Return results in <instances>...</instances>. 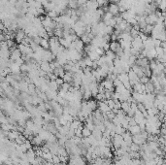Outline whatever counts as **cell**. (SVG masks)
<instances>
[{
	"mask_svg": "<svg viewBox=\"0 0 166 165\" xmlns=\"http://www.w3.org/2000/svg\"><path fill=\"white\" fill-rule=\"evenodd\" d=\"M131 48L136 49L137 51L141 52L142 50H144V46H143V41L141 40L139 37L133 38L131 41Z\"/></svg>",
	"mask_w": 166,
	"mask_h": 165,
	"instance_id": "1",
	"label": "cell"
},
{
	"mask_svg": "<svg viewBox=\"0 0 166 165\" xmlns=\"http://www.w3.org/2000/svg\"><path fill=\"white\" fill-rule=\"evenodd\" d=\"M98 3L96 0H87V4H85V11H91V12H94L98 9Z\"/></svg>",
	"mask_w": 166,
	"mask_h": 165,
	"instance_id": "2",
	"label": "cell"
},
{
	"mask_svg": "<svg viewBox=\"0 0 166 165\" xmlns=\"http://www.w3.org/2000/svg\"><path fill=\"white\" fill-rule=\"evenodd\" d=\"M157 21H158V17L156 16V14H150L145 18V21L147 24H152V26H154L156 23Z\"/></svg>",
	"mask_w": 166,
	"mask_h": 165,
	"instance_id": "3",
	"label": "cell"
},
{
	"mask_svg": "<svg viewBox=\"0 0 166 165\" xmlns=\"http://www.w3.org/2000/svg\"><path fill=\"white\" fill-rule=\"evenodd\" d=\"M127 75H128V80H129V83H130L131 86L135 85L136 83H139V77H138L131 69L127 72Z\"/></svg>",
	"mask_w": 166,
	"mask_h": 165,
	"instance_id": "4",
	"label": "cell"
},
{
	"mask_svg": "<svg viewBox=\"0 0 166 165\" xmlns=\"http://www.w3.org/2000/svg\"><path fill=\"white\" fill-rule=\"evenodd\" d=\"M132 143L141 146V145H143L144 143H146V139L142 136V134L139 133V134H136V135L132 136Z\"/></svg>",
	"mask_w": 166,
	"mask_h": 165,
	"instance_id": "5",
	"label": "cell"
},
{
	"mask_svg": "<svg viewBox=\"0 0 166 165\" xmlns=\"http://www.w3.org/2000/svg\"><path fill=\"white\" fill-rule=\"evenodd\" d=\"M101 86H103L104 89L109 90V91H114V89H115V86H114V85H113V82L110 80H108V79H105L104 81H102Z\"/></svg>",
	"mask_w": 166,
	"mask_h": 165,
	"instance_id": "6",
	"label": "cell"
},
{
	"mask_svg": "<svg viewBox=\"0 0 166 165\" xmlns=\"http://www.w3.org/2000/svg\"><path fill=\"white\" fill-rule=\"evenodd\" d=\"M97 107H98V110L101 112L102 114H107L108 112L111 111V109L108 107L107 103L105 101H98L97 103Z\"/></svg>",
	"mask_w": 166,
	"mask_h": 165,
	"instance_id": "7",
	"label": "cell"
},
{
	"mask_svg": "<svg viewBox=\"0 0 166 165\" xmlns=\"http://www.w3.org/2000/svg\"><path fill=\"white\" fill-rule=\"evenodd\" d=\"M74 44V48H75V50L78 52H83V51H84V48H85V44L83 43V41L81 40V39H77V40H75L73 42Z\"/></svg>",
	"mask_w": 166,
	"mask_h": 165,
	"instance_id": "8",
	"label": "cell"
},
{
	"mask_svg": "<svg viewBox=\"0 0 166 165\" xmlns=\"http://www.w3.org/2000/svg\"><path fill=\"white\" fill-rule=\"evenodd\" d=\"M132 91L134 92H138V93H144L145 92V85L144 84L136 83L135 85L132 86Z\"/></svg>",
	"mask_w": 166,
	"mask_h": 165,
	"instance_id": "9",
	"label": "cell"
},
{
	"mask_svg": "<svg viewBox=\"0 0 166 165\" xmlns=\"http://www.w3.org/2000/svg\"><path fill=\"white\" fill-rule=\"evenodd\" d=\"M25 37H26V35H25V33H24L23 29H19L15 34V39L19 44H21V42L24 40Z\"/></svg>",
	"mask_w": 166,
	"mask_h": 165,
	"instance_id": "10",
	"label": "cell"
},
{
	"mask_svg": "<svg viewBox=\"0 0 166 165\" xmlns=\"http://www.w3.org/2000/svg\"><path fill=\"white\" fill-rule=\"evenodd\" d=\"M108 12L112 14L113 16H118V13H120V11H118V4L116 3H111L109 4V6H108Z\"/></svg>",
	"mask_w": 166,
	"mask_h": 165,
	"instance_id": "11",
	"label": "cell"
},
{
	"mask_svg": "<svg viewBox=\"0 0 166 165\" xmlns=\"http://www.w3.org/2000/svg\"><path fill=\"white\" fill-rule=\"evenodd\" d=\"M39 68L42 70V71L45 72L46 74L52 72L51 67H50V62H48V61H41L39 63Z\"/></svg>",
	"mask_w": 166,
	"mask_h": 165,
	"instance_id": "12",
	"label": "cell"
},
{
	"mask_svg": "<svg viewBox=\"0 0 166 165\" xmlns=\"http://www.w3.org/2000/svg\"><path fill=\"white\" fill-rule=\"evenodd\" d=\"M123 142L124 143H125L127 146H130V145L132 144V135L130 133L128 132V131H125V132H124L123 135Z\"/></svg>",
	"mask_w": 166,
	"mask_h": 165,
	"instance_id": "13",
	"label": "cell"
},
{
	"mask_svg": "<svg viewBox=\"0 0 166 165\" xmlns=\"http://www.w3.org/2000/svg\"><path fill=\"white\" fill-rule=\"evenodd\" d=\"M20 135H21V133L19 132L18 130H11V131L8 132L7 137H8V139L11 140V141H15V140L18 138Z\"/></svg>",
	"mask_w": 166,
	"mask_h": 165,
	"instance_id": "14",
	"label": "cell"
},
{
	"mask_svg": "<svg viewBox=\"0 0 166 165\" xmlns=\"http://www.w3.org/2000/svg\"><path fill=\"white\" fill-rule=\"evenodd\" d=\"M127 129H128V132L130 133L132 136L136 135V134H139L141 131H142L138 124H135V125H133V126H129L128 128H127Z\"/></svg>",
	"mask_w": 166,
	"mask_h": 165,
	"instance_id": "15",
	"label": "cell"
},
{
	"mask_svg": "<svg viewBox=\"0 0 166 165\" xmlns=\"http://www.w3.org/2000/svg\"><path fill=\"white\" fill-rule=\"evenodd\" d=\"M131 70H132V71H133L134 73L136 74L139 78H140V77H142V76H144L142 67L138 66V65H136V64H134V65H132V66H131Z\"/></svg>",
	"mask_w": 166,
	"mask_h": 165,
	"instance_id": "16",
	"label": "cell"
},
{
	"mask_svg": "<svg viewBox=\"0 0 166 165\" xmlns=\"http://www.w3.org/2000/svg\"><path fill=\"white\" fill-rule=\"evenodd\" d=\"M87 57L90 58V59L92 60V61H97L99 58H100V55H99L95 51L87 52Z\"/></svg>",
	"mask_w": 166,
	"mask_h": 165,
	"instance_id": "17",
	"label": "cell"
},
{
	"mask_svg": "<svg viewBox=\"0 0 166 165\" xmlns=\"http://www.w3.org/2000/svg\"><path fill=\"white\" fill-rule=\"evenodd\" d=\"M62 80L64 83H72V80H73V73L71 72H65L64 76L62 77Z\"/></svg>",
	"mask_w": 166,
	"mask_h": 165,
	"instance_id": "18",
	"label": "cell"
},
{
	"mask_svg": "<svg viewBox=\"0 0 166 165\" xmlns=\"http://www.w3.org/2000/svg\"><path fill=\"white\" fill-rule=\"evenodd\" d=\"M87 105L92 112L96 110V108H97V102H96L95 100H92V99L87 100Z\"/></svg>",
	"mask_w": 166,
	"mask_h": 165,
	"instance_id": "19",
	"label": "cell"
},
{
	"mask_svg": "<svg viewBox=\"0 0 166 165\" xmlns=\"http://www.w3.org/2000/svg\"><path fill=\"white\" fill-rule=\"evenodd\" d=\"M83 126L82 125V122L78 121V119H75V121H72L70 122V128L71 129H73V130H76V129H78L79 127H81Z\"/></svg>",
	"mask_w": 166,
	"mask_h": 165,
	"instance_id": "20",
	"label": "cell"
},
{
	"mask_svg": "<svg viewBox=\"0 0 166 165\" xmlns=\"http://www.w3.org/2000/svg\"><path fill=\"white\" fill-rule=\"evenodd\" d=\"M154 90V86L151 82L145 84V93H153Z\"/></svg>",
	"mask_w": 166,
	"mask_h": 165,
	"instance_id": "21",
	"label": "cell"
},
{
	"mask_svg": "<svg viewBox=\"0 0 166 165\" xmlns=\"http://www.w3.org/2000/svg\"><path fill=\"white\" fill-rule=\"evenodd\" d=\"M121 110L123 111L124 113H127L129 110H130V103H128L127 101H123L121 102Z\"/></svg>",
	"mask_w": 166,
	"mask_h": 165,
	"instance_id": "22",
	"label": "cell"
},
{
	"mask_svg": "<svg viewBox=\"0 0 166 165\" xmlns=\"http://www.w3.org/2000/svg\"><path fill=\"white\" fill-rule=\"evenodd\" d=\"M120 43H118V41H112L111 43L109 44V48H110V51H112V52H116L117 50L120 48Z\"/></svg>",
	"mask_w": 166,
	"mask_h": 165,
	"instance_id": "23",
	"label": "cell"
},
{
	"mask_svg": "<svg viewBox=\"0 0 166 165\" xmlns=\"http://www.w3.org/2000/svg\"><path fill=\"white\" fill-rule=\"evenodd\" d=\"M48 86H49L50 89H52V90H55V91L59 90V88H60V86L55 83V81H50V82L48 83Z\"/></svg>",
	"mask_w": 166,
	"mask_h": 165,
	"instance_id": "24",
	"label": "cell"
},
{
	"mask_svg": "<svg viewBox=\"0 0 166 165\" xmlns=\"http://www.w3.org/2000/svg\"><path fill=\"white\" fill-rule=\"evenodd\" d=\"M59 45L60 46H62L64 49H69V47H70V42H68L66 39L64 38H59Z\"/></svg>",
	"mask_w": 166,
	"mask_h": 165,
	"instance_id": "25",
	"label": "cell"
},
{
	"mask_svg": "<svg viewBox=\"0 0 166 165\" xmlns=\"http://www.w3.org/2000/svg\"><path fill=\"white\" fill-rule=\"evenodd\" d=\"M30 142H31V144L34 145V146H41V144L43 143V141L40 139V137L38 136V135H36L35 137L33 136V138H32V140Z\"/></svg>",
	"mask_w": 166,
	"mask_h": 165,
	"instance_id": "26",
	"label": "cell"
},
{
	"mask_svg": "<svg viewBox=\"0 0 166 165\" xmlns=\"http://www.w3.org/2000/svg\"><path fill=\"white\" fill-rule=\"evenodd\" d=\"M118 79L120 80L123 84L126 83V82H129L128 75H127V73H121V74H118Z\"/></svg>",
	"mask_w": 166,
	"mask_h": 165,
	"instance_id": "27",
	"label": "cell"
},
{
	"mask_svg": "<svg viewBox=\"0 0 166 165\" xmlns=\"http://www.w3.org/2000/svg\"><path fill=\"white\" fill-rule=\"evenodd\" d=\"M114 132L115 134H118V135H123L125 132V129L123 127H121V125H115Z\"/></svg>",
	"mask_w": 166,
	"mask_h": 165,
	"instance_id": "28",
	"label": "cell"
},
{
	"mask_svg": "<svg viewBox=\"0 0 166 165\" xmlns=\"http://www.w3.org/2000/svg\"><path fill=\"white\" fill-rule=\"evenodd\" d=\"M90 135H91V131L88 129L87 127L84 126L82 128V137H84V138H87Z\"/></svg>",
	"mask_w": 166,
	"mask_h": 165,
	"instance_id": "29",
	"label": "cell"
},
{
	"mask_svg": "<svg viewBox=\"0 0 166 165\" xmlns=\"http://www.w3.org/2000/svg\"><path fill=\"white\" fill-rule=\"evenodd\" d=\"M40 46L42 47L43 49L48 50V49L50 48V46H49V40L42 38V39H41V42H40Z\"/></svg>",
	"mask_w": 166,
	"mask_h": 165,
	"instance_id": "30",
	"label": "cell"
},
{
	"mask_svg": "<svg viewBox=\"0 0 166 165\" xmlns=\"http://www.w3.org/2000/svg\"><path fill=\"white\" fill-rule=\"evenodd\" d=\"M113 18H114V16H113L112 14L109 13V12L104 13V14H103V16L101 17V19H103V21H109V19H113Z\"/></svg>",
	"mask_w": 166,
	"mask_h": 165,
	"instance_id": "31",
	"label": "cell"
},
{
	"mask_svg": "<svg viewBox=\"0 0 166 165\" xmlns=\"http://www.w3.org/2000/svg\"><path fill=\"white\" fill-rule=\"evenodd\" d=\"M105 55H106V57H108V58H110V59H112V60H114L116 57V54L114 52H112V51H107V52H105Z\"/></svg>",
	"mask_w": 166,
	"mask_h": 165,
	"instance_id": "32",
	"label": "cell"
},
{
	"mask_svg": "<svg viewBox=\"0 0 166 165\" xmlns=\"http://www.w3.org/2000/svg\"><path fill=\"white\" fill-rule=\"evenodd\" d=\"M125 89H126V88H124L123 85V84H121V85L118 86H116L114 90H115V92H117V93H120V94H121V93H123V92L124 90H125Z\"/></svg>",
	"mask_w": 166,
	"mask_h": 165,
	"instance_id": "33",
	"label": "cell"
},
{
	"mask_svg": "<svg viewBox=\"0 0 166 165\" xmlns=\"http://www.w3.org/2000/svg\"><path fill=\"white\" fill-rule=\"evenodd\" d=\"M121 127L124 128V129H127V128L129 127L128 121H127V117L126 116L123 119H121Z\"/></svg>",
	"mask_w": 166,
	"mask_h": 165,
	"instance_id": "34",
	"label": "cell"
},
{
	"mask_svg": "<svg viewBox=\"0 0 166 165\" xmlns=\"http://www.w3.org/2000/svg\"><path fill=\"white\" fill-rule=\"evenodd\" d=\"M21 72H23V73H28L29 72V66L27 65V63H23V64H21Z\"/></svg>",
	"mask_w": 166,
	"mask_h": 165,
	"instance_id": "35",
	"label": "cell"
},
{
	"mask_svg": "<svg viewBox=\"0 0 166 165\" xmlns=\"http://www.w3.org/2000/svg\"><path fill=\"white\" fill-rule=\"evenodd\" d=\"M83 60H84L85 67H90V68H91V66H92V63H93L92 60L90 59V58H88L87 57H85L83 58Z\"/></svg>",
	"mask_w": 166,
	"mask_h": 165,
	"instance_id": "36",
	"label": "cell"
},
{
	"mask_svg": "<svg viewBox=\"0 0 166 165\" xmlns=\"http://www.w3.org/2000/svg\"><path fill=\"white\" fill-rule=\"evenodd\" d=\"M70 86H71V84H69V83H63L61 86H60V89H62L63 91H65V92H67L69 91V88H70Z\"/></svg>",
	"mask_w": 166,
	"mask_h": 165,
	"instance_id": "37",
	"label": "cell"
},
{
	"mask_svg": "<svg viewBox=\"0 0 166 165\" xmlns=\"http://www.w3.org/2000/svg\"><path fill=\"white\" fill-rule=\"evenodd\" d=\"M129 150H130V152H139L140 146H139V145H136V144L132 143L130 146H129Z\"/></svg>",
	"mask_w": 166,
	"mask_h": 165,
	"instance_id": "38",
	"label": "cell"
},
{
	"mask_svg": "<svg viewBox=\"0 0 166 165\" xmlns=\"http://www.w3.org/2000/svg\"><path fill=\"white\" fill-rule=\"evenodd\" d=\"M47 16H48L49 18H51L52 19H54L55 18H56V17H59V15L56 12H55V11H50V12L47 13Z\"/></svg>",
	"mask_w": 166,
	"mask_h": 165,
	"instance_id": "39",
	"label": "cell"
},
{
	"mask_svg": "<svg viewBox=\"0 0 166 165\" xmlns=\"http://www.w3.org/2000/svg\"><path fill=\"white\" fill-rule=\"evenodd\" d=\"M165 5H166V0H161V1H160V3L158 4V6H157V8H158L161 12H164Z\"/></svg>",
	"mask_w": 166,
	"mask_h": 165,
	"instance_id": "40",
	"label": "cell"
},
{
	"mask_svg": "<svg viewBox=\"0 0 166 165\" xmlns=\"http://www.w3.org/2000/svg\"><path fill=\"white\" fill-rule=\"evenodd\" d=\"M139 82H140L141 84H144V85H145V84H147L148 82H150V78L144 75V76H142V77L139 78Z\"/></svg>",
	"mask_w": 166,
	"mask_h": 165,
	"instance_id": "41",
	"label": "cell"
},
{
	"mask_svg": "<svg viewBox=\"0 0 166 165\" xmlns=\"http://www.w3.org/2000/svg\"><path fill=\"white\" fill-rule=\"evenodd\" d=\"M96 100H98V101H105L106 98H105L104 96V93H97V95L95 96Z\"/></svg>",
	"mask_w": 166,
	"mask_h": 165,
	"instance_id": "42",
	"label": "cell"
},
{
	"mask_svg": "<svg viewBox=\"0 0 166 165\" xmlns=\"http://www.w3.org/2000/svg\"><path fill=\"white\" fill-rule=\"evenodd\" d=\"M87 0H77V4H78V6H85V4H87Z\"/></svg>",
	"mask_w": 166,
	"mask_h": 165,
	"instance_id": "43",
	"label": "cell"
},
{
	"mask_svg": "<svg viewBox=\"0 0 166 165\" xmlns=\"http://www.w3.org/2000/svg\"><path fill=\"white\" fill-rule=\"evenodd\" d=\"M54 81H55V83H56L59 86H61L63 83H64V82H63V80H62V78H56V79H55Z\"/></svg>",
	"mask_w": 166,
	"mask_h": 165,
	"instance_id": "44",
	"label": "cell"
},
{
	"mask_svg": "<svg viewBox=\"0 0 166 165\" xmlns=\"http://www.w3.org/2000/svg\"><path fill=\"white\" fill-rule=\"evenodd\" d=\"M37 10V13H38V15H44L46 12H45V10H44V8L43 7H41V8H38V9H36Z\"/></svg>",
	"mask_w": 166,
	"mask_h": 165,
	"instance_id": "45",
	"label": "cell"
},
{
	"mask_svg": "<svg viewBox=\"0 0 166 165\" xmlns=\"http://www.w3.org/2000/svg\"><path fill=\"white\" fill-rule=\"evenodd\" d=\"M114 165H124V163L121 160L120 158H118V157H117V159H116L115 162H114Z\"/></svg>",
	"mask_w": 166,
	"mask_h": 165,
	"instance_id": "46",
	"label": "cell"
},
{
	"mask_svg": "<svg viewBox=\"0 0 166 165\" xmlns=\"http://www.w3.org/2000/svg\"><path fill=\"white\" fill-rule=\"evenodd\" d=\"M3 41H5V36H4L3 33H0V43L3 42Z\"/></svg>",
	"mask_w": 166,
	"mask_h": 165,
	"instance_id": "47",
	"label": "cell"
},
{
	"mask_svg": "<svg viewBox=\"0 0 166 165\" xmlns=\"http://www.w3.org/2000/svg\"><path fill=\"white\" fill-rule=\"evenodd\" d=\"M120 1H121V0H111V3H116V4H117Z\"/></svg>",
	"mask_w": 166,
	"mask_h": 165,
	"instance_id": "48",
	"label": "cell"
},
{
	"mask_svg": "<svg viewBox=\"0 0 166 165\" xmlns=\"http://www.w3.org/2000/svg\"><path fill=\"white\" fill-rule=\"evenodd\" d=\"M145 1H146L147 4H151V3H153V2H154V0H145Z\"/></svg>",
	"mask_w": 166,
	"mask_h": 165,
	"instance_id": "49",
	"label": "cell"
}]
</instances>
